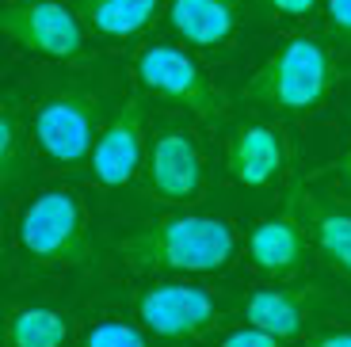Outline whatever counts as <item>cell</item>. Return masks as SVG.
Wrapping results in <instances>:
<instances>
[{"label":"cell","instance_id":"6da1fadb","mask_svg":"<svg viewBox=\"0 0 351 347\" xmlns=\"http://www.w3.org/2000/svg\"><path fill=\"white\" fill-rule=\"evenodd\" d=\"M237 233L221 217L172 214L145 222L119 241V256L134 271H176V275H214L233 263Z\"/></svg>","mask_w":351,"mask_h":347},{"label":"cell","instance_id":"7a4b0ae2","mask_svg":"<svg viewBox=\"0 0 351 347\" xmlns=\"http://www.w3.org/2000/svg\"><path fill=\"white\" fill-rule=\"evenodd\" d=\"M332 92V58L317 38H287L248 80V99L282 115H313Z\"/></svg>","mask_w":351,"mask_h":347},{"label":"cell","instance_id":"3957f363","mask_svg":"<svg viewBox=\"0 0 351 347\" xmlns=\"http://www.w3.org/2000/svg\"><path fill=\"white\" fill-rule=\"evenodd\" d=\"M19 244L38 267H77L92 260L84 202L73 191H38L19 214Z\"/></svg>","mask_w":351,"mask_h":347},{"label":"cell","instance_id":"277c9868","mask_svg":"<svg viewBox=\"0 0 351 347\" xmlns=\"http://www.w3.org/2000/svg\"><path fill=\"white\" fill-rule=\"evenodd\" d=\"M134 77L149 96L165 99L172 107H184L202 122H218L226 115V96L206 80V73L195 65L191 53H184L180 46L153 43L145 50H138Z\"/></svg>","mask_w":351,"mask_h":347},{"label":"cell","instance_id":"5b68a950","mask_svg":"<svg viewBox=\"0 0 351 347\" xmlns=\"http://www.w3.org/2000/svg\"><path fill=\"white\" fill-rule=\"evenodd\" d=\"M99 99L65 88L38 104L35 111V141L58 168H84L92 165L99 141Z\"/></svg>","mask_w":351,"mask_h":347},{"label":"cell","instance_id":"8992f818","mask_svg":"<svg viewBox=\"0 0 351 347\" xmlns=\"http://www.w3.org/2000/svg\"><path fill=\"white\" fill-rule=\"evenodd\" d=\"M134 313L160 339H199L226 321V313L214 302L210 290L191 287V283H153V287L138 290Z\"/></svg>","mask_w":351,"mask_h":347},{"label":"cell","instance_id":"52a82bcc","mask_svg":"<svg viewBox=\"0 0 351 347\" xmlns=\"http://www.w3.org/2000/svg\"><path fill=\"white\" fill-rule=\"evenodd\" d=\"M4 35L31 53L53 61H77L84 53V19L58 0H12L0 16Z\"/></svg>","mask_w":351,"mask_h":347},{"label":"cell","instance_id":"ba28073f","mask_svg":"<svg viewBox=\"0 0 351 347\" xmlns=\"http://www.w3.org/2000/svg\"><path fill=\"white\" fill-rule=\"evenodd\" d=\"M141 165H145V111L138 99H126L114 111V119L99 130L96 153H92V176L99 187L119 191L138 180Z\"/></svg>","mask_w":351,"mask_h":347},{"label":"cell","instance_id":"9c48e42d","mask_svg":"<svg viewBox=\"0 0 351 347\" xmlns=\"http://www.w3.org/2000/svg\"><path fill=\"white\" fill-rule=\"evenodd\" d=\"M145 176H149V191L160 202H199L206 172H202V153L191 134L180 126H165L153 138Z\"/></svg>","mask_w":351,"mask_h":347},{"label":"cell","instance_id":"30bf717a","mask_svg":"<svg viewBox=\"0 0 351 347\" xmlns=\"http://www.w3.org/2000/svg\"><path fill=\"white\" fill-rule=\"evenodd\" d=\"M306 222L294 210V202H287V210L275 217L256 222L248 233V260L260 271H267L271 278H294L306 267Z\"/></svg>","mask_w":351,"mask_h":347},{"label":"cell","instance_id":"8fae6325","mask_svg":"<svg viewBox=\"0 0 351 347\" xmlns=\"http://www.w3.org/2000/svg\"><path fill=\"white\" fill-rule=\"evenodd\" d=\"M321 302H325L321 287H282V290L271 287V290L248 294L245 305H241V317L287 344V339H298L306 332V324L313 321Z\"/></svg>","mask_w":351,"mask_h":347},{"label":"cell","instance_id":"7c38bea8","mask_svg":"<svg viewBox=\"0 0 351 347\" xmlns=\"http://www.w3.org/2000/svg\"><path fill=\"white\" fill-rule=\"evenodd\" d=\"M226 165L229 176L245 187H267L282 176L287 165V141H282L279 126H267V122H248L241 126L226 149Z\"/></svg>","mask_w":351,"mask_h":347},{"label":"cell","instance_id":"4fadbf2b","mask_svg":"<svg viewBox=\"0 0 351 347\" xmlns=\"http://www.w3.org/2000/svg\"><path fill=\"white\" fill-rule=\"evenodd\" d=\"M241 0H168V23L191 46H221L237 27Z\"/></svg>","mask_w":351,"mask_h":347},{"label":"cell","instance_id":"5bb4252c","mask_svg":"<svg viewBox=\"0 0 351 347\" xmlns=\"http://www.w3.org/2000/svg\"><path fill=\"white\" fill-rule=\"evenodd\" d=\"M290 202H294V210L302 214L306 229L313 233L325 263L336 271V275H343L351 283V214L332 210V206H321L317 199H309V195H302V191L290 195Z\"/></svg>","mask_w":351,"mask_h":347},{"label":"cell","instance_id":"9a60e30c","mask_svg":"<svg viewBox=\"0 0 351 347\" xmlns=\"http://www.w3.org/2000/svg\"><path fill=\"white\" fill-rule=\"evenodd\" d=\"M160 0H77V16L104 38H130L153 23Z\"/></svg>","mask_w":351,"mask_h":347},{"label":"cell","instance_id":"2e32d148","mask_svg":"<svg viewBox=\"0 0 351 347\" xmlns=\"http://www.w3.org/2000/svg\"><path fill=\"white\" fill-rule=\"evenodd\" d=\"M4 339H8V347H65L69 317L46 309V305H19L8 313Z\"/></svg>","mask_w":351,"mask_h":347},{"label":"cell","instance_id":"e0dca14e","mask_svg":"<svg viewBox=\"0 0 351 347\" xmlns=\"http://www.w3.org/2000/svg\"><path fill=\"white\" fill-rule=\"evenodd\" d=\"M27 168H31V138L19 119V107L8 99L0 111V187L12 195L27 176Z\"/></svg>","mask_w":351,"mask_h":347},{"label":"cell","instance_id":"ac0fdd59","mask_svg":"<svg viewBox=\"0 0 351 347\" xmlns=\"http://www.w3.org/2000/svg\"><path fill=\"white\" fill-rule=\"evenodd\" d=\"M80 347H157L145 332H138L134 324L123 321H99L96 328H88Z\"/></svg>","mask_w":351,"mask_h":347},{"label":"cell","instance_id":"d6986e66","mask_svg":"<svg viewBox=\"0 0 351 347\" xmlns=\"http://www.w3.org/2000/svg\"><path fill=\"white\" fill-rule=\"evenodd\" d=\"M214 347H282V339L271 336V332H263V328H256V324H245V328L221 336Z\"/></svg>","mask_w":351,"mask_h":347},{"label":"cell","instance_id":"ffe728a7","mask_svg":"<svg viewBox=\"0 0 351 347\" xmlns=\"http://www.w3.org/2000/svg\"><path fill=\"white\" fill-rule=\"evenodd\" d=\"M325 16H328V31L343 43H351V0H328Z\"/></svg>","mask_w":351,"mask_h":347},{"label":"cell","instance_id":"44dd1931","mask_svg":"<svg viewBox=\"0 0 351 347\" xmlns=\"http://www.w3.org/2000/svg\"><path fill=\"white\" fill-rule=\"evenodd\" d=\"M263 4H267L275 16H290V19L309 16V12L317 8V0H263Z\"/></svg>","mask_w":351,"mask_h":347},{"label":"cell","instance_id":"7402d4cb","mask_svg":"<svg viewBox=\"0 0 351 347\" xmlns=\"http://www.w3.org/2000/svg\"><path fill=\"white\" fill-rule=\"evenodd\" d=\"M309 347H351V332H325V336H317Z\"/></svg>","mask_w":351,"mask_h":347},{"label":"cell","instance_id":"603a6c76","mask_svg":"<svg viewBox=\"0 0 351 347\" xmlns=\"http://www.w3.org/2000/svg\"><path fill=\"white\" fill-rule=\"evenodd\" d=\"M340 176H343V183L351 187V149L343 153V160H340Z\"/></svg>","mask_w":351,"mask_h":347}]
</instances>
